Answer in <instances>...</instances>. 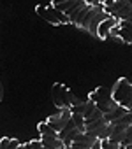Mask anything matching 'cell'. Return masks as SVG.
Masks as SVG:
<instances>
[{
    "instance_id": "cell-2",
    "label": "cell",
    "mask_w": 132,
    "mask_h": 149,
    "mask_svg": "<svg viewBox=\"0 0 132 149\" xmlns=\"http://www.w3.org/2000/svg\"><path fill=\"white\" fill-rule=\"evenodd\" d=\"M88 100H92V102L95 104V107H97L102 114H106V112H109L111 109L116 107L114 100L111 98V93H109L107 90H104V88L93 90V91L88 95Z\"/></svg>"
},
{
    "instance_id": "cell-19",
    "label": "cell",
    "mask_w": 132,
    "mask_h": 149,
    "mask_svg": "<svg viewBox=\"0 0 132 149\" xmlns=\"http://www.w3.org/2000/svg\"><path fill=\"white\" fill-rule=\"evenodd\" d=\"M2 95H4V91H2V83H0V100H2Z\"/></svg>"
},
{
    "instance_id": "cell-14",
    "label": "cell",
    "mask_w": 132,
    "mask_h": 149,
    "mask_svg": "<svg viewBox=\"0 0 132 149\" xmlns=\"http://www.w3.org/2000/svg\"><path fill=\"white\" fill-rule=\"evenodd\" d=\"M23 146H25V149H44L42 144L39 142V139H37V140H30V142H27V144H23Z\"/></svg>"
},
{
    "instance_id": "cell-13",
    "label": "cell",
    "mask_w": 132,
    "mask_h": 149,
    "mask_svg": "<svg viewBox=\"0 0 132 149\" xmlns=\"http://www.w3.org/2000/svg\"><path fill=\"white\" fill-rule=\"evenodd\" d=\"M100 149H121V146H120V142H114L111 139H104V140H100Z\"/></svg>"
},
{
    "instance_id": "cell-5",
    "label": "cell",
    "mask_w": 132,
    "mask_h": 149,
    "mask_svg": "<svg viewBox=\"0 0 132 149\" xmlns=\"http://www.w3.org/2000/svg\"><path fill=\"white\" fill-rule=\"evenodd\" d=\"M69 88L62 84V83H55L51 88V97H53V104L58 109H69Z\"/></svg>"
},
{
    "instance_id": "cell-16",
    "label": "cell",
    "mask_w": 132,
    "mask_h": 149,
    "mask_svg": "<svg viewBox=\"0 0 132 149\" xmlns=\"http://www.w3.org/2000/svg\"><path fill=\"white\" fill-rule=\"evenodd\" d=\"M18 144H20V140H18V139H9V142H7L6 149H16V147H18Z\"/></svg>"
},
{
    "instance_id": "cell-18",
    "label": "cell",
    "mask_w": 132,
    "mask_h": 149,
    "mask_svg": "<svg viewBox=\"0 0 132 149\" xmlns=\"http://www.w3.org/2000/svg\"><path fill=\"white\" fill-rule=\"evenodd\" d=\"M114 2H118V0H104L102 6H111V4H114Z\"/></svg>"
},
{
    "instance_id": "cell-8",
    "label": "cell",
    "mask_w": 132,
    "mask_h": 149,
    "mask_svg": "<svg viewBox=\"0 0 132 149\" xmlns=\"http://www.w3.org/2000/svg\"><path fill=\"white\" fill-rule=\"evenodd\" d=\"M118 25V19H114V18H111V16H107V18H104L99 25H97V30H95V37H99V39H109V32H111V28L113 26H116Z\"/></svg>"
},
{
    "instance_id": "cell-20",
    "label": "cell",
    "mask_w": 132,
    "mask_h": 149,
    "mask_svg": "<svg viewBox=\"0 0 132 149\" xmlns=\"http://www.w3.org/2000/svg\"><path fill=\"white\" fill-rule=\"evenodd\" d=\"M16 149H25V146H23V144H21V142H20V144H18V147H16Z\"/></svg>"
},
{
    "instance_id": "cell-10",
    "label": "cell",
    "mask_w": 132,
    "mask_h": 149,
    "mask_svg": "<svg viewBox=\"0 0 132 149\" xmlns=\"http://www.w3.org/2000/svg\"><path fill=\"white\" fill-rule=\"evenodd\" d=\"M132 109H125V107H121V105H116L114 109H111L109 112H106L104 114V119L107 121V123H113V121H116V119H120L121 116H125L127 112H130Z\"/></svg>"
},
{
    "instance_id": "cell-12",
    "label": "cell",
    "mask_w": 132,
    "mask_h": 149,
    "mask_svg": "<svg viewBox=\"0 0 132 149\" xmlns=\"http://www.w3.org/2000/svg\"><path fill=\"white\" fill-rule=\"evenodd\" d=\"M71 121L74 123V126H76L79 132H85V118H83V114L71 112Z\"/></svg>"
},
{
    "instance_id": "cell-4",
    "label": "cell",
    "mask_w": 132,
    "mask_h": 149,
    "mask_svg": "<svg viewBox=\"0 0 132 149\" xmlns=\"http://www.w3.org/2000/svg\"><path fill=\"white\" fill-rule=\"evenodd\" d=\"M104 7V13L118 21H123V19H130L132 16V6L128 0H118V2L111 4V6H102Z\"/></svg>"
},
{
    "instance_id": "cell-9",
    "label": "cell",
    "mask_w": 132,
    "mask_h": 149,
    "mask_svg": "<svg viewBox=\"0 0 132 149\" xmlns=\"http://www.w3.org/2000/svg\"><path fill=\"white\" fill-rule=\"evenodd\" d=\"M39 142H41L44 147H49V149H65V144H63L58 137H46V135H41V137H39Z\"/></svg>"
},
{
    "instance_id": "cell-7",
    "label": "cell",
    "mask_w": 132,
    "mask_h": 149,
    "mask_svg": "<svg viewBox=\"0 0 132 149\" xmlns=\"http://www.w3.org/2000/svg\"><path fill=\"white\" fill-rule=\"evenodd\" d=\"M71 119V111L69 109H60V112H56V114H51L48 119H46V123L58 133L65 125H67V121Z\"/></svg>"
},
{
    "instance_id": "cell-1",
    "label": "cell",
    "mask_w": 132,
    "mask_h": 149,
    "mask_svg": "<svg viewBox=\"0 0 132 149\" xmlns=\"http://www.w3.org/2000/svg\"><path fill=\"white\" fill-rule=\"evenodd\" d=\"M111 98L116 105H121L125 109H132V84L127 77H120L113 88H111Z\"/></svg>"
},
{
    "instance_id": "cell-3",
    "label": "cell",
    "mask_w": 132,
    "mask_h": 149,
    "mask_svg": "<svg viewBox=\"0 0 132 149\" xmlns=\"http://www.w3.org/2000/svg\"><path fill=\"white\" fill-rule=\"evenodd\" d=\"M35 13H37V16H41L44 21H48L51 25H67L69 23V18L63 13H60L58 9H55L51 4L49 6H37Z\"/></svg>"
},
{
    "instance_id": "cell-6",
    "label": "cell",
    "mask_w": 132,
    "mask_h": 149,
    "mask_svg": "<svg viewBox=\"0 0 132 149\" xmlns=\"http://www.w3.org/2000/svg\"><path fill=\"white\" fill-rule=\"evenodd\" d=\"M109 37H116V39H120L123 44H130V42H132V28H130V19L118 21V25L111 28Z\"/></svg>"
},
{
    "instance_id": "cell-17",
    "label": "cell",
    "mask_w": 132,
    "mask_h": 149,
    "mask_svg": "<svg viewBox=\"0 0 132 149\" xmlns=\"http://www.w3.org/2000/svg\"><path fill=\"white\" fill-rule=\"evenodd\" d=\"M7 142H9V137H4L2 140H0V149H6V146H7Z\"/></svg>"
},
{
    "instance_id": "cell-15",
    "label": "cell",
    "mask_w": 132,
    "mask_h": 149,
    "mask_svg": "<svg viewBox=\"0 0 132 149\" xmlns=\"http://www.w3.org/2000/svg\"><path fill=\"white\" fill-rule=\"evenodd\" d=\"M102 116H104V114H102L99 109H95V111H93V112H92V114H90L86 119H85V123H88V121H93V119H99V118H102Z\"/></svg>"
},
{
    "instance_id": "cell-11",
    "label": "cell",
    "mask_w": 132,
    "mask_h": 149,
    "mask_svg": "<svg viewBox=\"0 0 132 149\" xmlns=\"http://www.w3.org/2000/svg\"><path fill=\"white\" fill-rule=\"evenodd\" d=\"M37 130H39V133L41 135H46V137H58V133L46 123V121H42V123H39L37 125Z\"/></svg>"
}]
</instances>
